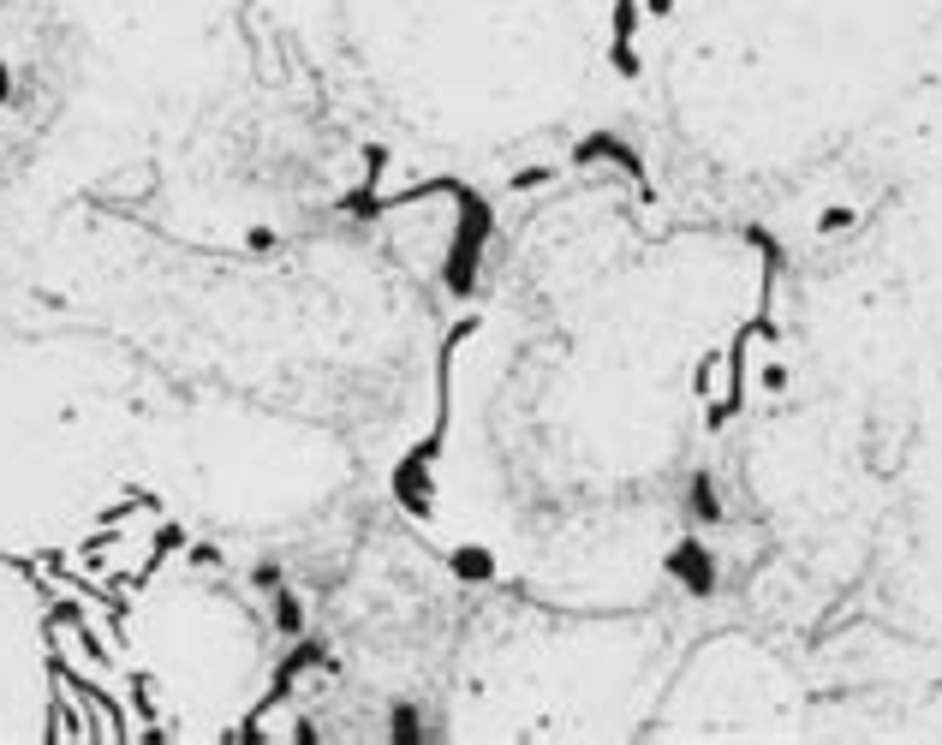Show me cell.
Returning a JSON list of instances; mask_svg holds the SVG:
<instances>
[{
    "instance_id": "2",
    "label": "cell",
    "mask_w": 942,
    "mask_h": 745,
    "mask_svg": "<svg viewBox=\"0 0 942 745\" xmlns=\"http://www.w3.org/2000/svg\"><path fill=\"white\" fill-rule=\"evenodd\" d=\"M698 388H705V405L728 412V405L740 400V346H722L716 358H705V370H698Z\"/></svg>"
},
{
    "instance_id": "1",
    "label": "cell",
    "mask_w": 942,
    "mask_h": 745,
    "mask_svg": "<svg viewBox=\"0 0 942 745\" xmlns=\"http://www.w3.org/2000/svg\"><path fill=\"white\" fill-rule=\"evenodd\" d=\"M167 543H174V531L162 525V513L149 508V501H125L84 549H73V567L102 590V597H120L125 585L149 579V567L162 560Z\"/></svg>"
},
{
    "instance_id": "3",
    "label": "cell",
    "mask_w": 942,
    "mask_h": 745,
    "mask_svg": "<svg viewBox=\"0 0 942 745\" xmlns=\"http://www.w3.org/2000/svg\"><path fill=\"white\" fill-rule=\"evenodd\" d=\"M644 12H651V19H668V12H674V0H644Z\"/></svg>"
}]
</instances>
